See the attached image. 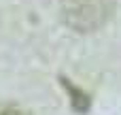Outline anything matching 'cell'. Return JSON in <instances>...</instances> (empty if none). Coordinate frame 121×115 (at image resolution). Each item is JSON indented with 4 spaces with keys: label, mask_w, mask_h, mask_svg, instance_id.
<instances>
[{
    "label": "cell",
    "mask_w": 121,
    "mask_h": 115,
    "mask_svg": "<svg viewBox=\"0 0 121 115\" xmlns=\"http://www.w3.org/2000/svg\"><path fill=\"white\" fill-rule=\"evenodd\" d=\"M62 83H64V87L72 94V107H74L79 113H85V111L89 109V98H87L83 92H79V90H77V87H74L68 79H62Z\"/></svg>",
    "instance_id": "1"
},
{
    "label": "cell",
    "mask_w": 121,
    "mask_h": 115,
    "mask_svg": "<svg viewBox=\"0 0 121 115\" xmlns=\"http://www.w3.org/2000/svg\"><path fill=\"white\" fill-rule=\"evenodd\" d=\"M0 115H28V113L17 107H0Z\"/></svg>",
    "instance_id": "2"
}]
</instances>
